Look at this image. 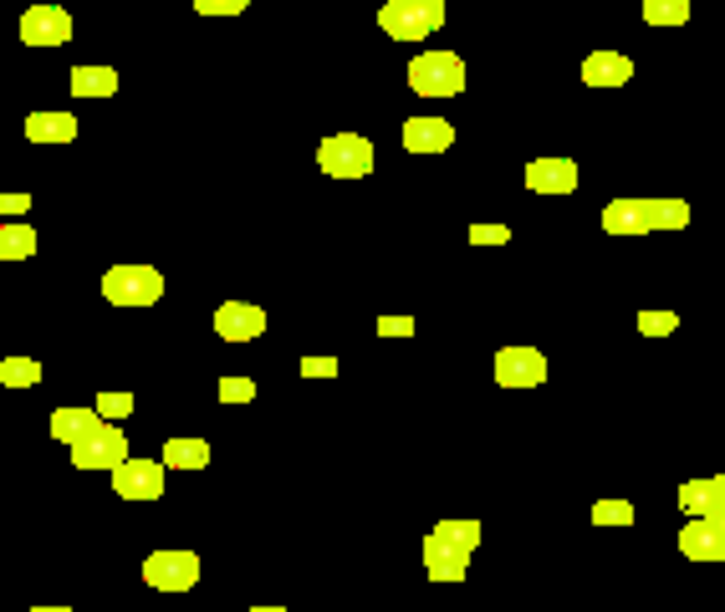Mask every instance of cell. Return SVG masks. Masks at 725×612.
<instances>
[{"mask_svg": "<svg viewBox=\"0 0 725 612\" xmlns=\"http://www.w3.org/2000/svg\"><path fill=\"white\" fill-rule=\"evenodd\" d=\"M679 511L690 515V521L721 511V500H715V480H685V485H679Z\"/></svg>", "mask_w": 725, "mask_h": 612, "instance_id": "obj_21", "label": "cell"}, {"mask_svg": "<svg viewBox=\"0 0 725 612\" xmlns=\"http://www.w3.org/2000/svg\"><path fill=\"white\" fill-rule=\"evenodd\" d=\"M435 536L439 541H450V547H460V551H475L480 547V521H439Z\"/></svg>", "mask_w": 725, "mask_h": 612, "instance_id": "obj_25", "label": "cell"}, {"mask_svg": "<svg viewBox=\"0 0 725 612\" xmlns=\"http://www.w3.org/2000/svg\"><path fill=\"white\" fill-rule=\"evenodd\" d=\"M21 41L26 47H62V41H72V16L62 5H32L21 16Z\"/></svg>", "mask_w": 725, "mask_h": 612, "instance_id": "obj_9", "label": "cell"}, {"mask_svg": "<svg viewBox=\"0 0 725 612\" xmlns=\"http://www.w3.org/2000/svg\"><path fill=\"white\" fill-rule=\"evenodd\" d=\"M592 526H634V505L628 500H598L592 505Z\"/></svg>", "mask_w": 725, "mask_h": 612, "instance_id": "obj_27", "label": "cell"}, {"mask_svg": "<svg viewBox=\"0 0 725 612\" xmlns=\"http://www.w3.org/2000/svg\"><path fill=\"white\" fill-rule=\"evenodd\" d=\"M424 572H429V582H465L471 551L450 547V541H439L435 530H429V536H424Z\"/></svg>", "mask_w": 725, "mask_h": 612, "instance_id": "obj_12", "label": "cell"}, {"mask_svg": "<svg viewBox=\"0 0 725 612\" xmlns=\"http://www.w3.org/2000/svg\"><path fill=\"white\" fill-rule=\"evenodd\" d=\"M26 138H32V143H72V138H77V117L72 113H26Z\"/></svg>", "mask_w": 725, "mask_h": 612, "instance_id": "obj_18", "label": "cell"}, {"mask_svg": "<svg viewBox=\"0 0 725 612\" xmlns=\"http://www.w3.org/2000/svg\"><path fill=\"white\" fill-rule=\"evenodd\" d=\"M0 210H5L11 220H21L26 210H32V195H0Z\"/></svg>", "mask_w": 725, "mask_h": 612, "instance_id": "obj_35", "label": "cell"}, {"mask_svg": "<svg viewBox=\"0 0 725 612\" xmlns=\"http://www.w3.org/2000/svg\"><path fill=\"white\" fill-rule=\"evenodd\" d=\"M643 21L649 26H685L690 21V0H643Z\"/></svg>", "mask_w": 725, "mask_h": 612, "instance_id": "obj_24", "label": "cell"}, {"mask_svg": "<svg viewBox=\"0 0 725 612\" xmlns=\"http://www.w3.org/2000/svg\"><path fill=\"white\" fill-rule=\"evenodd\" d=\"M255 383L251 378H220V403H251Z\"/></svg>", "mask_w": 725, "mask_h": 612, "instance_id": "obj_30", "label": "cell"}, {"mask_svg": "<svg viewBox=\"0 0 725 612\" xmlns=\"http://www.w3.org/2000/svg\"><path fill=\"white\" fill-rule=\"evenodd\" d=\"M108 424H118V419L134 414V394H98V403H92Z\"/></svg>", "mask_w": 725, "mask_h": 612, "instance_id": "obj_28", "label": "cell"}, {"mask_svg": "<svg viewBox=\"0 0 725 612\" xmlns=\"http://www.w3.org/2000/svg\"><path fill=\"white\" fill-rule=\"evenodd\" d=\"M526 189H532V195H573L577 164L573 159H532V164H526Z\"/></svg>", "mask_w": 725, "mask_h": 612, "instance_id": "obj_11", "label": "cell"}, {"mask_svg": "<svg viewBox=\"0 0 725 612\" xmlns=\"http://www.w3.org/2000/svg\"><path fill=\"white\" fill-rule=\"evenodd\" d=\"M378 26L393 41H424L445 26V0H388L378 11Z\"/></svg>", "mask_w": 725, "mask_h": 612, "instance_id": "obj_2", "label": "cell"}, {"mask_svg": "<svg viewBox=\"0 0 725 612\" xmlns=\"http://www.w3.org/2000/svg\"><path fill=\"white\" fill-rule=\"evenodd\" d=\"M113 490L123 500H159L164 496V460H123L113 470Z\"/></svg>", "mask_w": 725, "mask_h": 612, "instance_id": "obj_8", "label": "cell"}, {"mask_svg": "<svg viewBox=\"0 0 725 612\" xmlns=\"http://www.w3.org/2000/svg\"><path fill=\"white\" fill-rule=\"evenodd\" d=\"M679 557H690V562H725V536L715 530L710 515L685 521V530H679Z\"/></svg>", "mask_w": 725, "mask_h": 612, "instance_id": "obj_13", "label": "cell"}, {"mask_svg": "<svg viewBox=\"0 0 725 612\" xmlns=\"http://www.w3.org/2000/svg\"><path fill=\"white\" fill-rule=\"evenodd\" d=\"M378 337H414V316H378Z\"/></svg>", "mask_w": 725, "mask_h": 612, "instance_id": "obj_33", "label": "cell"}, {"mask_svg": "<svg viewBox=\"0 0 725 612\" xmlns=\"http://www.w3.org/2000/svg\"><path fill=\"white\" fill-rule=\"evenodd\" d=\"M143 582L159 587V592H189L200 582V557L195 551H149Z\"/></svg>", "mask_w": 725, "mask_h": 612, "instance_id": "obj_5", "label": "cell"}, {"mask_svg": "<svg viewBox=\"0 0 725 612\" xmlns=\"http://www.w3.org/2000/svg\"><path fill=\"white\" fill-rule=\"evenodd\" d=\"M98 424H102L98 409H57V414H51V439H57V445H67V449H77L87 434L98 429Z\"/></svg>", "mask_w": 725, "mask_h": 612, "instance_id": "obj_17", "label": "cell"}, {"mask_svg": "<svg viewBox=\"0 0 725 612\" xmlns=\"http://www.w3.org/2000/svg\"><path fill=\"white\" fill-rule=\"evenodd\" d=\"M32 612H72V608H32Z\"/></svg>", "mask_w": 725, "mask_h": 612, "instance_id": "obj_38", "label": "cell"}, {"mask_svg": "<svg viewBox=\"0 0 725 612\" xmlns=\"http://www.w3.org/2000/svg\"><path fill=\"white\" fill-rule=\"evenodd\" d=\"M715 500H721V511H725V475H715Z\"/></svg>", "mask_w": 725, "mask_h": 612, "instance_id": "obj_36", "label": "cell"}, {"mask_svg": "<svg viewBox=\"0 0 725 612\" xmlns=\"http://www.w3.org/2000/svg\"><path fill=\"white\" fill-rule=\"evenodd\" d=\"M649 225L654 230H685L690 225V204L685 199H649Z\"/></svg>", "mask_w": 725, "mask_h": 612, "instance_id": "obj_23", "label": "cell"}, {"mask_svg": "<svg viewBox=\"0 0 725 612\" xmlns=\"http://www.w3.org/2000/svg\"><path fill=\"white\" fill-rule=\"evenodd\" d=\"M710 521H715V530H721V536H725V511H715V515H710Z\"/></svg>", "mask_w": 725, "mask_h": 612, "instance_id": "obj_37", "label": "cell"}, {"mask_svg": "<svg viewBox=\"0 0 725 612\" xmlns=\"http://www.w3.org/2000/svg\"><path fill=\"white\" fill-rule=\"evenodd\" d=\"M603 230L608 235H649V199H613L603 204Z\"/></svg>", "mask_w": 725, "mask_h": 612, "instance_id": "obj_15", "label": "cell"}, {"mask_svg": "<svg viewBox=\"0 0 725 612\" xmlns=\"http://www.w3.org/2000/svg\"><path fill=\"white\" fill-rule=\"evenodd\" d=\"M409 87L420 98H460L465 92V62L455 51H420L409 62Z\"/></svg>", "mask_w": 725, "mask_h": 612, "instance_id": "obj_1", "label": "cell"}, {"mask_svg": "<svg viewBox=\"0 0 725 612\" xmlns=\"http://www.w3.org/2000/svg\"><path fill=\"white\" fill-rule=\"evenodd\" d=\"M496 383L501 388H541L547 383V358L537 348H501L496 352Z\"/></svg>", "mask_w": 725, "mask_h": 612, "instance_id": "obj_7", "label": "cell"}, {"mask_svg": "<svg viewBox=\"0 0 725 612\" xmlns=\"http://www.w3.org/2000/svg\"><path fill=\"white\" fill-rule=\"evenodd\" d=\"M511 230L507 225H471V246H507Z\"/></svg>", "mask_w": 725, "mask_h": 612, "instance_id": "obj_31", "label": "cell"}, {"mask_svg": "<svg viewBox=\"0 0 725 612\" xmlns=\"http://www.w3.org/2000/svg\"><path fill=\"white\" fill-rule=\"evenodd\" d=\"M0 383L5 388H36L41 383V363H32V358H5L0 363Z\"/></svg>", "mask_w": 725, "mask_h": 612, "instance_id": "obj_26", "label": "cell"}, {"mask_svg": "<svg viewBox=\"0 0 725 612\" xmlns=\"http://www.w3.org/2000/svg\"><path fill=\"white\" fill-rule=\"evenodd\" d=\"M634 77V62H628L624 51H592L588 62H583V83L588 87H624Z\"/></svg>", "mask_w": 725, "mask_h": 612, "instance_id": "obj_16", "label": "cell"}, {"mask_svg": "<svg viewBox=\"0 0 725 612\" xmlns=\"http://www.w3.org/2000/svg\"><path fill=\"white\" fill-rule=\"evenodd\" d=\"M675 327H679L675 312H639V332H643V337H670Z\"/></svg>", "mask_w": 725, "mask_h": 612, "instance_id": "obj_29", "label": "cell"}, {"mask_svg": "<svg viewBox=\"0 0 725 612\" xmlns=\"http://www.w3.org/2000/svg\"><path fill=\"white\" fill-rule=\"evenodd\" d=\"M32 255H36V230H32V225H21V220L0 225V261H32Z\"/></svg>", "mask_w": 725, "mask_h": 612, "instance_id": "obj_22", "label": "cell"}, {"mask_svg": "<svg viewBox=\"0 0 725 612\" xmlns=\"http://www.w3.org/2000/svg\"><path fill=\"white\" fill-rule=\"evenodd\" d=\"M67 87L77 98H113L118 92V72L113 66H72Z\"/></svg>", "mask_w": 725, "mask_h": 612, "instance_id": "obj_19", "label": "cell"}, {"mask_svg": "<svg viewBox=\"0 0 725 612\" xmlns=\"http://www.w3.org/2000/svg\"><path fill=\"white\" fill-rule=\"evenodd\" d=\"M215 332L225 342H255V337L266 332V312L251 307V301H225L215 312Z\"/></svg>", "mask_w": 725, "mask_h": 612, "instance_id": "obj_10", "label": "cell"}, {"mask_svg": "<svg viewBox=\"0 0 725 612\" xmlns=\"http://www.w3.org/2000/svg\"><path fill=\"white\" fill-rule=\"evenodd\" d=\"M123 460H134V454H128V439H123V429L108 424V419L87 434L83 445L72 449V464H77V470H118Z\"/></svg>", "mask_w": 725, "mask_h": 612, "instance_id": "obj_6", "label": "cell"}, {"mask_svg": "<svg viewBox=\"0 0 725 612\" xmlns=\"http://www.w3.org/2000/svg\"><path fill=\"white\" fill-rule=\"evenodd\" d=\"M195 11H200V16H240V11H246V0H200Z\"/></svg>", "mask_w": 725, "mask_h": 612, "instance_id": "obj_32", "label": "cell"}, {"mask_svg": "<svg viewBox=\"0 0 725 612\" xmlns=\"http://www.w3.org/2000/svg\"><path fill=\"white\" fill-rule=\"evenodd\" d=\"M102 297L113 301V307H153V301L164 297V276L153 265H113L102 276Z\"/></svg>", "mask_w": 725, "mask_h": 612, "instance_id": "obj_4", "label": "cell"}, {"mask_svg": "<svg viewBox=\"0 0 725 612\" xmlns=\"http://www.w3.org/2000/svg\"><path fill=\"white\" fill-rule=\"evenodd\" d=\"M302 378H338V358H302Z\"/></svg>", "mask_w": 725, "mask_h": 612, "instance_id": "obj_34", "label": "cell"}, {"mask_svg": "<svg viewBox=\"0 0 725 612\" xmlns=\"http://www.w3.org/2000/svg\"><path fill=\"white\" fill-rule=\"evenodd\" d=\"M159 460H164V470H204L210 464V445L204 439H170Z\"/></svg>", "mask_w": 725, "mask_h": 612, "instance_id": "obj_20", "label": "cell"}, {"mask_svg": "<svg viewBox=\"0 0 725 612\" xmlns=\"http://www.w3.org/2000/svg\"><path fill=\"white\" fill-rule=\"evenodd\" d=\"M251 612H282V608H251Z\"/></svg>", "mask_w": 725, "mask_h": 612, "instance_id": "obj_39", "label": "cell"}, {"mask_svg": "<svg viewBox=\"0 0 725 612\" xmlns=\"http://www.w3.org/2000/svg\"><path fill=\"white\" fill-rule=\"evenodd\" d=\"M317 164H322L327 179H368L373 174V143L363 138V133H333V138H322Z\"/></svg>", "mask_w": 725, "mask_h": 612, "instance_id": "obj_3", "label": "cell"}, {"mask_svg": "<svg viewBox=\"0 0 725 612\" xmlns=\"http://www.w3.org/2000/svg\"><path fill=\"white\" fill-rule=\"evenodd\" d=\"M450 143H455V123H445V117H409L404 123L409 153H445Z\"/></svg>", "mask_w": 725, "mask_h": 612, "instance_id": "obj_14", "label": "cell"}]
</instances>
